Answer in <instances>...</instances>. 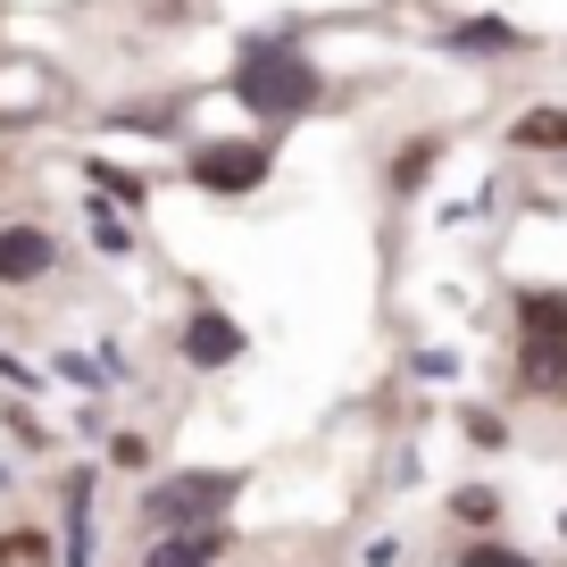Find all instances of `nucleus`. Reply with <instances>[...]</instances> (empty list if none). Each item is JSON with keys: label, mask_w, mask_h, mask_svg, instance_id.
<instances>
[{"label": "nucleus", "mask_w": 567, "mask_h": 567, "mask_svg": "<svg viewBox=\"0 0 567 567\" xmlns=\"http://www.w3.org/2000/svg\"><path fill=\"white\" fill-rule=\"evenodd\" d=\"M451 517H467V526H484V517H501V493H484V484H467V493H451Z\"/></svg>", "instance_id": "nucleus-14"}, {"label": "nucleus", "mask_w": 567, "mask_h": 567, "mask_svg": "<svg viewBox=\"0 0 567 567\" xmlns=\"http://www.w3.org/2000/svg\"><path fill=\"white\" fill-rule=\"evenodd\" d=\"M243 501V476L234 467H184V476H159L151 493H142V526H226V509Z\"/></svg>", "instance_id": "nucleus-2"}, {"label": "nucleus", "mask_w": 567, "mask_h": 567, "mask_svg": "<svg viewBox=\"0 0 567 567\" xmlns=\"http://www.w3.org/2000/svg\"><path fill=\"white\" fill-rule=\"evenodd\" d=\"M517 318H526V384L543 392H567V292H517Z\"/></svg>", "instance_id": "nucleus-4"}, {"label": "nucleus", "mask_w": 567, "mask_h": 567, "mask_svg": "<svg viewBox=\"0 0 567 567\" xmlns=\"http://www.w3.org/2000/svg\"><path fill=\"white\" fill-rule=\"evenodd\" d=\"M184 176H193L200 193H217V200H250L276 176V142H193Z\"/></svg>", "instance_id": "nucleus-3"}, {"label": "nucleus", "mask_w": 567, "mask_h": 567, "mask_svg": "<svg viewBox=\"0 0 567 567\" xmlns=\"http://www.w3.org/2000/svg\"><path fill=\"white\" fill-rule=\"evenodd\" d=\"M68 567H92V509H84V484L68 493Z\"/></svg>", "instance_id": "nucleus-13"}, {"label": "nucleus", "mask_w": 567, "mask_h": 567, "mask_svg": "<svg viewBox=\"0 0 567 567\" xmlns=\"http://www.w3.org/2000/svg\"><path fill=\"white\" fill-rule=\"evenodd\" d=\"M0 567H51V534H34V526L0 534Z\"/></svg>", "instance_id": "nucleus-12"}, {"label": "nucleus", "mask_w": 567, "mask_h": 567, "mask_svg": "<svg viewBox=\"0 0 567 567\" xmlns=\"http://www.w3.org/2000/svg\"><path fill=\"white\" fill-rule=\"evenodd\" d=\"M0 484H9V467H0Z\"/></svg>", "instance_id": "nucleus-17"}, {"label": "nucleus", "mask_w": 567, "mask_h": 567, "mask_svg": "<svg viewBox=\"0 0 567 567\" xmlns=\"http://www.w3.org/2000/svg\"><path fill=\"white\" fill-rule=\"evenodd\" d=\"M51 267H59L51 226H25V217H9V226H0V292H18V284H42Z\"/></svg>", "instance_id": "nucleus-5"}, {"label": "nucleus", "mask_w": 567, "mask_h": 567, "mask_svg": "<svg viewBox=\"0 0 567 567\" xmlns=\"http://www.w3.org/2000/svg\"><path fill=\"white\" fill-rule=\"evenodd\" d=\"M460 567H534V559H517V550H501V543H467Z\"/></svg>", "instance_id": "nucleus-15"}, {"label": "nucleus", "mask_w": 567, "mask_h": 567, "mask_svg": "<svg viewBox=\"0 0 567 567\" xmlns=\"http://www.w3.org/2000/svg\"><path fill=\"white\" fill-rule=\"evenodd\" d=\"M509 151H526V159H567V109L559 101L526 109V117L509 125Z\"/></svg>", "instance_id": "nucleus-9"}, {"label": "nucleus", "mask_w": 567, "mask_h": 567, "mask_svg": "<svg viewBox=\"0 0 567 567\" xmlns=\"http://www.w3.org/2000/svg\"><path fill=\"white\" fill-rule=\"evenodd\" d=\"M176 342H184V359H193V368H234V359H243V326H234L226 309H193Z\"/></svg>", "instance_id": "nucleus-6"}, {"label": "nucleus", "mask_w": 567, "mask_h": 567, "mask_svg": "<svg viewBox=\"0 0 567 567\" xmlns=\"http://www.w3.org/2000/svg\"><path fill=\"white\" fill-rule=\"evenodd\" d=\"M226 550H234L226 526H176V534H159V543L142 550V567H217Z\"/></svg>", "instance_id": "nucleus-7"}, {"label": "nucleus", "mask_w": 567, "mask_h": 567, "mask_svg": "<svg viewBox=\"0 0 567 567\" xmlns=\"http://www.w3.org/2000/svg\"><path fill=\"white\" fill-rule=\"evenodd\" d=\"M92 243H101V250H125V226L101 209V200H92Z\"/></svg>", "instance_id": "nucleus-16"}, {"label": "nucleus", "mask_w": 567, "mask_h": 567, "mask_svg": "<svg viewBox=\"0 0 567 567\" xmlns=\"http://www.w3.org/2000/svg\"><path fill=\"white\" fill-rule=\"evenodd\" d=\"M434 167H443V142H434V134H417V142H401V151H392V193H425V184H434Z\"/></svg>", "instance_id": "nucleus-10"}, {"label": "nucleus", "mask_w": 567, "mask_h": 567, "mask_svg": "<svg viewBox=\"0 0 567 567\" xmlns=\"http://www.w3.org/2000/svg\"><path fill=\"white\" fill-rule=\"evenodd\" d=\"M226 92L259 125H292V117H309V109H326V68L309 51H292V34H259V42H243Z\"/></svg>", "instance_id": "nucleus-1"}, {"label": "nucleus", "mask_w": 567, "mask_h": 567, "mask_svg": "<svg viewBox=\"0 0 567 567\" xmlns=\"http://www.w3.org/2000/svg\"><path fill=\"white\" fill-rule=\"evenodd\" d=\"M526 25H509V18H460V25H443V51H467V59H484V51H526Z\"/></svg>", "instance_id": "nucleus-8"}, {"label": "nucleus", "mask_w": 567, "mask_h": 567, "mask_svg": "<svg viewBox=\"0 0 567 567\" xmlns=\"http://www.w3.org/2000/svg\"><path fill=\"white\" fill-rule=\"evenodd\" d=\"M84 176H92V184H101V193H117V200H125V209H142V200H151V184H142V176H134V167H117V159H84Z\"/></svg>", "instance_id": "nucleus-11"}]
</instances>
